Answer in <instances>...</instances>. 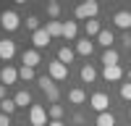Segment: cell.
Instances as JSON below:
<instances>
[{
	"label": "cell",
	"instance_id": "ac0fdd59",
	"mask_svg": "<svg viewBox=\"0 0 131 126\" xmlns=\"http://www.w3.org/2000/svg\"><path fill=\"white\" fill-rule=\"evenodd\" d=\"M47 34L50 37H63V24H60V21H47Z\"/></svg>",
	"mask_w": 131,
	"mask_h": 126
},
{
	"label": "cell",
	"instance_id": "7a4b0ae2",
	"mask_svg": "<svg viewBox=\"0 0 131 126\" xmlns=\"http://www.w3.org/2000/svg\"><path fill=\"white\" fill-rule=\"evenodd\" d=\"M37 81H39V87H42V92L47 94V100H50L52 105H55V102H58V97H60V92H58V87H55V81H52L50 76H39Z\"/></svg>",
	"mask_w": 131,
	"mask_h": 126
},
{
	"label": "cell",
	"instance_id": "603a6c76",
	"mask_svg": "<svg viewBox=\"0 0 131 126\" xmlns=\"http://www.w3.org/2000/svg\"><path fill=\"white\" fill-rule=\"evenodd\" d=\"M76 32H79L76 21H68V24H63V37H66V39H76Z\"/></svg>",
	"mask_w": 131,
	"mask_h": 126
},
{
	"label": "cell",
	"instance_id": "8fae6325",
	"mask_svg": "<svg viewBox=\"0 0 131 126\" xmlns=\"http://www.w3.org/2000/svg\"><path fill=\"white\" fill-rule=\"evenodd\" d=\"M102 76H105L107 81H121L123 68H121V66H105V68H102Z\"/></svg>",
	"mask_w": 131,
	"mask_h": 126
},
{
	"label": "cell",
	"instance_id": "44dd1931",
	"mask_svg": "<svg viewBox=\"0 0 131 126\" xmlns=\"http://www.w3.org/2000/svg\"><path fill=\"white\" fill-rule=\"evenodd\" d=\"M97 126H115V116L107 110V113H100L97 116Z\"/></svg>",
	"mask_w": 131,
	"mask_h": 126
},
{
	"label": "cell",
	"instance_id": "d4e9b609",
	"mask_svg": "<svg viewBox=\"0 0 131 126\" xmlns=\"http://www.w3.org/2000/svg\"><path fill=\"white\" fill-rule=\"evenodd\" d=\"M18 79H24V81H31V79H34V68H29V66H21V68H18Z\"/></svg>",
	"mask_w": 131,
	"mask_h": 126
},
{
	"label": "cell",
	"instance_id": "d6a6232c",
	"mask_svg": "<svg viewBox=\"0 0 131 126\" xmlns=\"http://www.w3.org/2000/svg\"><path fill=\"white\" fill-rule=\"evenodd\" d=\"M47 126H63V123H60V121H50Z\"/></svg>",
	"mask_w": 131,
	"mask_h": 126
},
{
	"label": "cell",
	"instance_id": "ba28073f",
	"mask_svg": "<svg viewBox=\"0 0 131 126\" xmlns=\"http://www.w3.org/2000/svg\"><path fill=\"white\" fill-rule=\"evenodd\" d=\"M18 79V71L13 66H5V68H0V81H3V87H10V84H16Z\"/></svg>",
	"mask_w": 131,
	"mask_h": 126
},
{
	"label": "cell",
	"instance_id": "9a60e30c",
	"mask_svg": "<svg viewBox=\"0 0 131 126\" xmlns=\"http://www.w3.org/2000/svg\"><path fill=\"white\" fill-rule=\"evenodd\" d=\"M94 79H97L94 66H89V63H86V66H81V81H84V84H92Z\"/></svg>",
	"mask_w": 131,
	"mask_h": 126
},
{
	"label": "cell",
	"instance_id": "83f0119b",
	"mask_svg": "<svg viewBox=\"0 0 131 126\" xmlns=\"http://www.w3.org/2000/svg\"><path fill=\"white\" fill-rule=\"evenodd\" d=\"M26 29L37 32V29H39V18H37V16H29V18H26Z\"/></svg>",
	"mask_w": 131,
	"mask_h": 126
},
{
	"label": "cell",
	"instance_id": "2e32d148",
	"mask_svg": "<svg viewBox=\"0 0 131 126\" xmlns=\"http://www.w3.org/2000/svg\"><path fill=\"white\" fill-rule=\"evenodd\" d=\"M92 50H94L92 39H79L76 42V52H79V55H92Z\"/></svg>",
	"mask_w": 131,
	"mask_h": 126
},
{
	"label": "cell",
	"instance_id": "836d02e7",
	"mask_svg": "<svg viewBox=\"0 0 131 126\" xmlns=\"http://www.w3.org/2000/svg\"><path fill=\"white\" fill-rule=\"evenodd\" d=\"M128 81H131V71H128Z\"/></svg>",
	"mask_w": 131,
	"mask_h": 126
},
{
	"label": "cell",
	"instance_id": "5b68a950",
	"mask_svg": "<svg viewBox=\"0 0 131 126\" xmlns=\"http://www.w3.org/2000/svg\"><path fill=\"white\" fill-rule=\"evenodd\" d=\"M29 121H31V126H47V110L42 105H31L29 108Z\"/></svg>",
	"mask_w": 131,
	"mask_h": 126
},
{
	"label": "cell",
	"instance_id": "484cf974",
	"mask_svg": "<svg viewBox=\"0 0 131 126\" xmlns=\"http://www.w3.org/2000/svg\"><path fill=\"white\" fill-rule=\"evenodd\" d=\"M47 116H50L52 121H60V118H63V108H60V105H50V108H47Z\"/></svg>",
	"mask_w": 131,
	"mask_h": 126
},
{
	"label": "cell",
	"instance_id": "8992f818",
	"mask_svg": "<svg viewBox=\"0 0 131 126\" xmlns=\"http://www.w3.org/2000/svg\"><path fill=\"white\" fill-rule=\"evenodd\" d=\"M89 105L97 110V113H107V108H110V97H107L105 92H94L89 97Z\"/></svg>",
	"mask_w": 131,
	"mask_h": 126
},
{
	"label": "cell",
	"instance_id": "e575fe53",
	"mask_svg": "<svg viewBox=\"0 0 131 126\" xmlns=\"http://www.w3.org/2000/svg\"><path fill=\"white\" fill-rule=\"evenodd\" d=\"M128 116H131V110H128Z\"/></svg>",
	"mask_w": 131,
	"mask_h": 126
},
{
	"label": "cell",
	"instance_id": "cb8c5ba5",
	"mask_svg": "<svg viewBox=\"0 0 131 126\" xmlns=\"http://www.w3.org/2000/svg\"><path fill=\"white\" fill-rule=\"evenodd\" d=\"M16 108H18V105H16V100H8V97H5V100H0V110H3L5 116H10Z\"/></svg>",
	"mask_w": 131,
	"mask_h": 126
},
{
	"label": "cell",
	"instance_id": "277c9868",
	"mask_svg": "<svg viewBox=\"0 0 131 126\" xmlns=\"http://www.w3.org/2000/svg\"><path fill=\"white\" fill-rule=\"evenodd\" d=\"M47 76H50L52 81L68 79V66H63L60 60H52V63H47Z\"/></svg>",
	"mask_w": 131,
	"mask_h": 126
},
{
	"label": "cell",
	"instance_id": "4fadbf2b",
	"mask_svg": "<svg viewBox=\"0 0 131 126\" xmlns=\"http://www.w3.org/2000/svg\"><path fill=\"white\" fill-rule=\"evenodd\" d=\"M97 42H100L105 50H110V47H113V42H115V39H113V32H110V29H102L100 34H97Z\"/></svg>",
	"mask_w": 131,
	"mask_h": 126
},
{
	"label": "cell",
	"instance_id": "4dcf8cb0",
	"mask_svg": "<svg viewBox=\"0 0 131 126\" xmlns=\"http://www.w3.org/2000/svg\"><path fill=\"white\" fill-rule=\"evenodd\" d=\"M123 45H126V47L131 50V34H123Z\"/></svg>",
	"mask_w": 131,
	"mask_h": 126
},
{
	"label": "cell",
	"instance_id": "7c38bea8",
	"mask_svg": "<svg viewBox=\"0 0 131 126\" xmlns=\"http://www.w3.org/2000/svg\"><path fill=\"white\" fill-rule=\"evenodd\" d=\"M21 58H24V66L34 68L37 63H39V50H34V47H31V50H24V55H21Z\"/></svg>",
	"mask_w": 131,
	"mask_h": 126
},
{
	"label": "cell",
	"instance_id": "6da1fadb",
	"mask_svg": "<svg viewBox=\"0 0 131 126\" xmlns=\"http://www.w3.org/2000/svg\"><path fill=\"white\" fill-rule=\"evenodd\" d=\"M97 13H100V3L97 0H84V3L76 5V18H81V21H92Z\"/></svg>",
	"mask_w": 131,
	"mask_h": 126
},
{
	"label": "cell",
	"instance_id": "5bb4252c",
	"mask_svg": "<svg viewBox=\"0 0 131 126\" xmlns=\"http://www.w3.org/2000/svg\"><path fill=\"white\" fill-rule=\"evenodd\" d=\"M73 55H76V52L68 47V45H63L60 50H58V60L63 63V66H68V63H73Z\"/></svg>",
	"mask_w": 131,
	"mask_h": 126
},
{
	"label": "cell",
	"instance_id": "30bf717a",
	"mask_svg": "<svg viewBox=\"0 0 131 126\" xmlns=\"http://www.w3.org/2000/svg\"><path fill=\"white\" fill-rule=\"evenodd\" d=\"M13 55H16V42L13 39H3V42H0V58L10 60Z\"/></svg>",
	"mask_w": 131,
	"mask_h": 126
},
{
	"label": "cell",
	"instance_id": "e0dca14e",
	"mask_svg": "<svg viewBox=\"0 0 131 126\" xmlns=\"http://www.w3.org/2000/svg\"><path fill=\"white\" fill-rule=\"evenodd\" d=\"M68 100H71L73 105H81V102L86 100V92H84L81 87H76V89H71V92H68Z\"/></svg>",
	"mask_w": 131,
	"mask_h": 126
},
{
	"label": "cell",
	"instance_id": "7402d4cb",
	"mask_svg": "<svg viewBox=\"0 0 131 126\" xmlns=\"http://www.w3.org/2000/svg\"><path fill=\"white\" fill-rule=\"evenodd\" d=\"M13 100H16V105H18V108H26V105H31V94H29L26 89H21Z\"/></svg>",
	"mask_w": 131,
	"mask_h": 126
},
{
	"label": "cell",
	"instance_id": "52a82bcc",
	"mask_svg": "<svg viewBox=\"0 0 131 126\" xmlns=\"http://www.w3.org/2000/svg\"><path fill=\"white\" fill-rule=\"evenodd\" d=\"M50 34H47V29H37L34 34H31V42H34V50H42V47H47L50 45Z\"/></svg>",
	"mask_w": 131,
	"mask_h": 126
},
{
	"label": "cell",
	"instance_id": "d6986e66",
	"mask_svg": "<svg viewBox=\"0 0 131 126\" xmlns=\"http://www.w3.org/2000/svg\"><path fill=\"white\" fill-rule=\"evenodd\" d=\"M100 32H102V26H100V21H86V39H92V37H97V34H100Z\"/></svg>",
	"mask_w": 131,
	"mask_h": 126
},
{
	"label": "cell",
	"instance_id": "f546056e",
	"mask_svg": "<svg viewBox=\"0 0 131 126\" xmlns=\"http://www.w3.org/2000/svg\"><path fill=\"white\" fill-rule=\"evenodd\" d=\"M0 126H10V116H5V113H0Z\"/></svg>",
	"mask_w": 131,
	"mask_h": 126
},
{
	"label": "cell",
	"instance_id": "4316f807",
	"mask_svg": "<svg viewBox=\"0 0 131 126\" xmlns=\"http://www.w3.org/2000/svg\"><path fill=\"white\" fill-rule=\"evenodd\" d=\"M47 16H50V18H58V16H60V3L50 0V3H47Z\"/></svg>",
	"mask_w": 131,
	"mask_h": 126
},
{
	"label": "cell",
	"instance_id": "ffe728a7",
	"mask_svg": "<svg viewBox=\"0 0 131 126\" xmlns=\"http://www.w3.org/2000/svg\"><path fill=\"white\" fill-rule=\"evenodd\" d=\"M102 63H105V66H118V52L110 47V50H105L102 52Z\"/></svg>",
	"mask_w": 131,
	"mask_h": 126
},
{
	"label": "cell",
	"instance_id": "f1b7e54d",
	"mask_svg": "<svg viewBox=\"0 0 131 126\" xmlns=\"http://www.w3.org/2000/svg\"><path fill=\"white\" fill-rule=\"evenodd\" d=\"M121 97L131 102V81H128V84H121Z\"/></svg>",
	"mask_w": 131,
	"mask_h": 126
},
{
	"label": "cell",
	"instance_id": "9c48e42d",
	"mask_svg": "<svg viewBox=\"0 0 131 126\" xmlns=\"http://www.w3.org/2000/svg\"><path fill=\"white\" fill-rule=\"evenodd\" d=\"M113 24L118 26V29H131V10H118V13L113 16Z\"/></svg>",
	"mask_w": 131,
	"mask_h": 126
},
{
	"label": "cell",
	"instance_id": "1f68e13d",
	"mask_svg": "<svg viewBox=\"0 0 131 126\" xmlns=\"http://www.w3.org/2000/svg\"><path fill=\"white\" fill-rule=\"evenodd\" d=\"M0 100H5V87L0 84Z\"/></svg>",
	"mask_w": 131,
	"mask_h": 126
},
{
	"label": "cell",
	"instance_id": "3957f363",
	"mask_svg": "<svg viewBox=\"0 0 131 126\" xmlns=\"http://www.w3.org/2000/svg\"><path fill=\"white\" fill-rule=\"evenodd\" d=\"M0 26H3L5 32H16L21 26L18 13H16V10H3V13H0Z\"/></svg>",
	"mask_w": 131,
	"mask_h": 126
}]
</instances>
